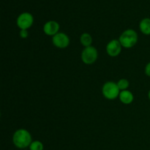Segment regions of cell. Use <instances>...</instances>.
<instances>
[{
  "label": "cell",
  "mask_w": 150,
  "mask_h": 150,
  "mask_svg": "<svg viewBox=\"0 0 150 150\" xmlns=\"http://www.w3.org/2000/svg\"><path fill=\"white\" fill-rule=\"evenodd\" d=\"M13 144L19 149H25L30 146L32 141V136L28 130L25 129H18L14 133L13 136Z\"/></svg>",
  "instance_id": "cell-1"
},
{
  "label": "cell",
  "mask_w": 150,
  "mask_h": 150,
  "mask_svg": "<svg viewBox=\"0 0 150 150\" xmlns=\"http://www.w3.org/2000/svg\"><path fill=\"white\" fill-rule=\"evenodd\" d=\"M119 41L121 43L122 46L124 48H133L138 42V35L136 31L133 29H127L120 35Z\"/></svg>",
  "instance_id": "cell-2"
},
{
  "label": "cell",
  "mask_w": 150,
  "mask_h": 150,
  "mask_svg": "<svg viewBox=\"0 0 150 150\" xmlns=\"http://www.w3.org/2000/svg\"><path fill=\"white\" fill-rule=\"evenodd\" d=\"M102 92L106 99L114 100L120 95V89L117 83L114 81H108L103 86Z\"/></svg>",
  "instance_id": "cell-3"
},
{
  "label": "cell",
  "mask_w": 150,
  "mask_h": 150,
  "mask_svg": "<svg viewBox=\"0 0 150 150\" xmlns=\"http://www.w3.org/2000/svg\"><path fill=\"white\" fill-rule=\"evenodd\" d=\"M98 57V53L96 48L93 46L85 48L81 53V60L84 64H92L96 62Z\"/></svg>",
  "instance_id": "cell-4"
},
{
  "label": "cell",
  "mask_w": 150,
  "mask_h": 150,
  "mask_svg": "<svg viewBox=\"0 0 150 150\" xmlns=\"http://www.w3.org/2000/svg\"><path fill=\"white\" fill-rule=\"evenodd\" d=\"M33 16L29 13H23L18 17L17 25L21 29H28L33 24Z\"/></svg>",
  "instance_id": "cell-5"
},
{
  "label": "cell",
  "mask_w": 150,
  "mask_h": 150,
  "mask_svg": "<svg viewBox=\"0 0 150 150\" xmlns=\"http://www.w3.org/2000/svg\"><path fill=\"white\" fill-rule=\"evenodd\" d=\"M52 42L57 48H65L70 44V38L66 34L59 32L53 37Z\"/></svg>",
  "instance_id": "cell-6"
},
{
  "label": "cell",
  "mask_w": 150,
  "mask_h": 150,
  "mask_svg": "<svg viewBox=\"0 0 150 150\" xmlns=\"http://www.w3.org/2000/svg\"><path fill=\"white\" fill-rule=\"evenodd\" d=\"M122 45L117 40H112L106 45V52L110 57H117L122 51Z\"/></svg>",
  "instance_id": "cell-7"
},
{
  "label": "cell",
  "mask_w": 150,
  "mask_h": 150,
  "mask_svg": "<svg viewBox=\"0 0 150 150\" xmlns=\"http://www.w3.org/2000/svg\"><path fill=\"white\" fill-rule=\"evenodd\" d=\"M59 24L55 21H49L46 22L43 26L44 33L48 36L54 37V35L59 33Z\"/></svg>",
  "instance_id": "cell-8"
},
{
  "label": "cell",
  "mask_w": 150,
  "mask_h": 150,
  "mask_svg": "<svg viewBox=\"0 0 150 150\" xmlns=\"http://www.w3.org/2000/svg\"><path fill=\"white\" fill-rule=\"evenodd\" d=\"M119 98H120V101L122 103L126 104V105L131 103L133 101V99H134V96H133V93L129 90L121 91L120 95H119Z\"/></svg>",
  "instance_id": "cell-9"
},
{
  "label": "cell",
  "mask_w": 150,
  "mask_h": 150,
  "mask_svg": "<svg viewBox=\"0 0 150 150\" xmlns=\"http://www.w3.org/2000/svg\"><path fill=\"white\" fill-rule=\"evenodd\" d=\"M139 29L144 35H150V18H146L141 21L139 23Z\"/></svg>",
  "instance_id": "cell-10"
},
{
  "label": "cell",
  "mask_w": 150,
  "mask_h": 150,
  "mask_svg": "<svg viewBox=\"0 0 150 150\" xmlns=\"http://www.w3.org/2000/svg\"><path fill=\"white\" fill-rule=\"evenodd\" d=\"M80 42L82 45L86 48V47L91 46L92 43V38L89 33H83L80 37Z\"/></svg>",
  "instance_id": "cell-11"
},
{
  "label": "cell",
  "mask_w": 150,
  "mask_h": 150,
  "mask_svg": "<svg viewBox=\"0 0 150 150\" xmlns=\"http://www.w3.org/2000/svg\"><path fill=\"white\" fill-rule=\"evenodd\" d=\"M117 85H118V87L120 88V89L121 91L127 90V88L129 87V85H130L128 80L126 79H120V80H119V81L117 82Z\"/></svg>",
  "instance_id": "cell-12"
},
{
  "label": "cell",
  "mask_w": 150,
  "mask_h": 150,
  "mask_svg": "<svg viewBox=\"0 0 150 150\" xmlns=\"http://www.w3.org/2000/svg\"><path fill=\"white\" fill-rule=\"evenodd\" d=\"M30 150H43V144L40 141H34L29 146Z\"/></svg>",
  "instance_id": "cell-13"
},
{
  "label": "cell",
  "mask_w": 150,
  "mask_h": 150,
  "mask_svg": "<svg viewBox=\"0 0 150 150\" xmlns=\"http://www.w3.org/2000/svg\"><path fill=\"white\" fill-rule=\"evenodd\" d=\"M20 36L21 38H23V39L28 38V36H29V32H28L27 29H21Z\"/></svg>",
  "instance_id": "cell-14"
},
{
  "label": "cell",
  "mask_w": 150,
  "mask_h": 150,
  "mask_svg": "<svg viewBox=\"0 0 150 150\" xmlns=\"http://www.w3.org/2000/svg\"><path fill=\"white\" fill-rule=\"evenodd\" d=\"M144 72H145V74H146V76L150 77V62L147 64H146V67H145Z\"/></svg>",
  "instance_id": "cell-15"
},
{
  "label": "cell",
  "mask_w": 150,
  "mask_h": 150,
  "mask_svg": "<svg viewBox=\"0 0 150 150\" xmlns=\"http://www.w3.org/2000/svg\"><path fill=\"white\" fill-rule=\"evenodd\" d=\"M148 98H149V100H150V89H149V92H148Z\"/></svg>",
  "instance_id": "cell-16"
}]
</instances>
